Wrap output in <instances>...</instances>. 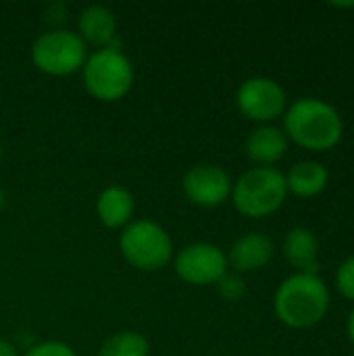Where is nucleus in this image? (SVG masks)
<instances>
[{
    "instance_id": "14",
    "label": "nucleus",
    "mask_w": 354,
    "mask_h": 356,
    "mask_svg": "<svg viewBox=\"0 0 354 356\" xmlns=\"http://www.w3.org/2000/svg\"><path fill=\"white\" fill-rule=\"evenodd\" d=\"M117 21L115 15L100 4L88 6L79 17V38L83 42H90L100 48H108V44L115 40Z\"/></svg>"
},
{
    "instance_id": "6",
    "label": "nucleus",
    "mask_w": 354,
    "mask_h": 356,
    "mask_svg": "<svg viewBox=\"0 0 354 356\" xmlns=\"http://www.w3.org/2000/svg\"><path fill=\"white\" fill-rule=\"evenodd\" d=\"M33 65L48 75H69L86 65V42L69 29L42 33L31 46Z\"/></svg>"
},
{
    "instance_id": "17",
    "label": "nucleus",
    "mask_w": 354,
    "mask_h": 356,
    "mask_svg": "<svg viewBox=\"0 0 354 356\" xmlns=\"http://www.w3.org/2000/svg\"><path fill=\"white\" fill-rule=\"evenodd\" d=\"M336 288H338L340 296L354 302V257L340 263V267L336 271Z\"/></svg>"
},
{
    "instance_id": "22",
    "label": "nucleus",
    "mask_w": 354,
    "mask_h": 356,
    "mask_svg": "<svg viewBox=\"0 0 354 356\" xmlns=\"http://www.w3.org/2000/svg\"><path fill=\"white\" fill-rule=\"evenodd\" d=\"M2 207H4V192H2V188H0V211H2Z\"/></svg>"
},
{
    "instance_id": "23",
    "label": "nucleus",
    "mask_w": 354,
    "mask_h": 356,
    "mask_svg": "<svg viewBox=\"0 0 354 356\" xmlns=\"http://www.w3.org/2000/svg\"><path fill=\"white\" fill-rule=\"evenodd\" d=\"M0 159H2V146H0Z\"/></svg>"
},
{
    "instance_id": "1",
    "label": "nucleus",
    "mask_w": 354,
    "mask_h": 356,
    "mask_svg": "<svg viewBox=\"0 0 354 356\" xmlns=\"http://www.w3.org/2000/svg\"><path fill=\"white\" fill-rule=\"evenodd\" d=\"M284 134L300 148L325 152L340 144L344 121L340 113L321 98H298L284 113Z\"/></svg>"
},
{
    "instance_id": "18",
    "label": "nucleus",
    "mask_w": 354,
    "mask_h": 356,
    "mask_svg": "<svg viewBox=\"0 0 354 356\" xmlns=\"http://www.w3.org/2000/svg\"><path fill=\"white\" fill-rule=\"evenodd\" d=\"M217 286H219V294L225 300H232V302L234 300H240L246 294V284H244V280L238 273H225L217 282Z\"/></svg>"
},
{
    "instance_id": "7",
    "label": "nucleus",
    "mask_w": 354,
    "mask_h": 356,
    "mask_svg": "<svg viewBox=\"0 0 354 356\" xmlns=\"http://www.w3.org/2000/svg\"><path fill=\"white\" fill-rule=\"evenodd\" d=\"M236 104L240 113L250 121H273L286 113V92L271 77H250L246 79L236 94Z\"/></svg>"
},
{
    "instance_id": "13",
    "label": "nucleus",
    "mask_w": 354,
    "mask_h": 356,
    "mask_svg": "<svg viewBox=\"0 0 354 356\" xmlns=\"http://www.w3.org/2000/svg\"><path fill=\"white\" fill-rule=\"evenodd\" d=\"M328 181H330V171L317 161H300L286 175L288 192H292L298 198L319 196L328 188Z\"/></svg>"
},
{
    "instance_id": "10",
    "label": "nucleus",
    "mask_w": 354,
    "mask_h": 356,
    "mask_svg": "<svg viewBox=\"0 0 354 356\" xmlns=\"http://www.w3.org/2000/svg\"><path fill=\"white\" fill-rule=\"evenodd\" d=\"M273 259V242L269 236L252 232L238 238L230 250L227 265L236 269V273H248L263 269Z\"/></svg>"
},
{
    "instance_id": "5",
    "label": "nucleus",
    "mask_w": 354,
    "mask_h": 356,
    "mask_svg": "<svg viewBox=\"0 0 354 356\" xmlns=\"http://www.w3.org/2000/svg\"><path fill=\"white\" fill-rule=\"evenodd\" d=\"M119 246L127 263H131L142 271L163 269L173 254V244L169 234L159 223L146 219L129 223L121 234Z\"/></svg>"
},
{
    "instance_id": "3",
    "label": "nucleus",
    "mask_w": 354,
    "mask_h": 356,
    "mask_svg": "<svg viewBox=\"0 0 354 356\" xmlns=\"http://www.w3.org/2000/svg\"><path fill=\"white\" fill-rule=\"evenodd\" d=\"M286 175L275 167H252L236 186H232V200L238 213L252 219L273 215L286 202Z\"/></svg>"
},
{
    "instance_id": "4",
    "label": "nucleus",
    "mask_w": 354,
    "mask_h": 356,
    "mask_svg": "<svg viewBox=\"0 0 354 356\" xmlns=\"http://www.w3.org/2000/svg\"><path fill=\"white\" fill-rule=\"evenodd\" d=\"M134 83V67L129 58L115 48H100L83 65L86 90L104 102L123 98Z\"/></svg>"
},
{
    "instance_id": "21",
    "label": "nucleus",
    "mask_w": 354,
    "mask_h": 356,
    "mask_svg": "<svg viewBox=\"0 0 354 356\" xmlns=\"http://www.w3.org/2000/svg\"><path fill=\"white\" fill-rule=\"evenodd\" d=\"M346 332H348V338H351V342H353V346H354V307H353V311H351V315H348Z\"/></svg>"
},
{
    "instance_id": "19",
    "label": "nucleus",
    "mask_w": 354,
    "mask_h": 356,
    "mask_svg": "<svg viewBox=\"0 0 354 356\" xmlns=\"http://www.w3.org/2000/svg\"><path fill=\"white\" fill-rule=\"evenodd\" d=\"M25 356H75L73 348L63 342H44L27 350Z\"/></svg>"
},
{
    "instance_id": "15",
    "label": "nucleus",
    "mask_w": 354,
    "mask_h": 356,
    "mask_svg": "<svg viewBox=\"0 0 354 356\" xmlns=\"http://www.w3.org/2000/svg\"><path fill=\"white\" fill-rule=\"evenodd\" d=\"M96 211L106 227H123L134 215V196L121 186H111L100 192Z\"/></svg>"
},
{
    "instance_id": "16",
    "label": "nucleus",
    "mask_w": 354,
    "mask_h": 356,
    "mask_svg": "<svg viewBox=\"0 0 354 356\" xmlns=\"http://www.w3.org/2000/svg\"><path fill=\"white\" fill-rule=\"evenodd\" d=\"M98 356H148V342L136 332H121L100 346Z\"/></svg>"
},
{
    "instance_id": "9",
    "label": "nucleus",
    "mask_w": 354,
    "mask_h": 356,
    "mask_svg": "<svg viewBox=\"0 0 354 356\" xmlns=\"http://www.w3.org/2000/svg\"><path fill=\"white\" fill-rule=\"evenodd\" d=\"M184 194L198 207H219L232 196V179L217 165H196L184 177Z\"/></svg>"
},
{
    "instance_id": "20",
    "label": "nucleus",
    "mask_w": 354,
    "mask_h": 356,
    "mask_svg": "<svg viewBox=\"0 0 354 356\" xmlns=\"http://www.w3.org/2000/svg\"><path fill=\"white\" fill-rule=\"evenodd\" d=\"M0 356H17V350L10 342L6 340H0Z\"/></svg>"
},
{
    "instance_id": "12",
    "label": "nucleus",
    "mask_w": 354,
    "mask_h": 356,
    "mask_svg": "<svg viewBox=\"0 0 354 356\" xmlns=\"http://www.w3.org/2000/svg\"><path fill=\"white\" fill-rule=\"evenodd\" d=\"M288 150V138L280 127L261 125L246 140V154L250 161L259 163V167H271L282 161Z\"/></svg>"
},
{
    "instance_id": "2",
    "label": "nucleus",
    "mask_w": 354,
    "mask_h": 356,
    "mask_svg": "<svg viewBox=\"0 0 354 356\" xmlns=\"http://www.w3.org/2000/svg\"><path fill=\"white\" fill-rule=\"evenodd\" d=\"M277 319L292 330H309L323 321L330 311V290L317 273L286 277L273 298Z\"/></svg>"
},
{
    "instance_id": "11",
    "label": "nucleus",
    "mask_w": 354,
    "mask_h": 356,
    "mask_svg": "<svg viewBox=\"0 0 354 356\" xmlns=\"http://www.w3.org/2000/svg\"><path fill=\"white\" fill-rule=\"evenodd\" d=\"M284 257L298 269V273H317L319 267V240L307 227H294L284 238Z\"/></svg>"
},
{
    "instance_id": "8",
    "label": "nucleus",
    "mask_w": 354,
    "mask_h": 356,
    "mask_svg": "<svg viewBox=\"0 0 354 356\" xmlns=\"http://www.w3.org/2000/svg\"><path fill=\"white\" fill-rule=\"evenodd\" d=\"M175 273L192 286L217 284L227 273V257L215 244H190L175 257Z\"/></svg>"
}]
</instances>
